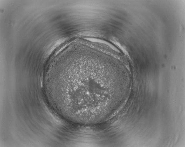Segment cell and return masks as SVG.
I'll use <instances>...</instances> for the list:
<instances>
[{
  "label": "cell",
  "mask_w": 185,
  "mask_h": 147,
  "mask_svg": "<svg viewBox=\"0 0 185 147\" xmlns=\"http://www.w3.org/2000/svg\"><path fill=\"white\" fill-rule=\"evenodd\" d=\"M49 72L54 100L71 123L94 119L106 113L109 105L108 83L101 61L71 56Z\"/></svg>",
  "instance_id": "obj_1"
}]
</instances>
